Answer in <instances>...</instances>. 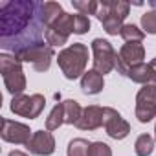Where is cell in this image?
Here are the masks:
<instances>
[{"mask_svg":"<svg viewBox=\"0 0 156 156\" xmlns=\"http://www.w3.org/2000/svg\"><path fill=\"white\" fill-rule=\"evenodd\" d=\"M62 123H64V107H62V103H57L46 118V130H50V132L57 130Z\"/></svg>","mask_w":156,"mask_h":156,"instance_id":"20","label":"cell"},{"mask_svg":"<svg viewBox=\"0 0 156 156\" xmlns=\"http://www.w3.org/2000/svg\"><path fill=\"white\" fill-rule=\"evenodd\" d=\"M88 152H90V141L85 138H73L66 149L68 156H88Z\"/></svg>","mask_w":156,"mask_h":156,"instance_id":"21","label":"cell"},{"mask_svg":"<svg viewBox=\"0 0 156 156\" xmlns=\"http://www.w3.org/2000/svg\"><path fill=\"white\" fill-rule=\"evenodd\" d=\"M44 107H46V98L42 94H31V96L20 94V96H15L9 105L13 114L28 118V119L39 118L41 112L44 110Z\"/></svg>","mask_w":156,"mask_h":156,"instance_id":"7","label":"cell"},{"mask_svg":"<svg viewBox=\"0 0 156 156\" xmlns=\"http://www.w3.org/2000/svg\"><path fill=\"white\" fill-rule=\"evenodd\" d=\"M136 118L140 123H149L156 118V83L143 85L136 94Z\"/></svg>","mask_w":156,"mask_h":156,"instance_id":"8","label":"cell"},{"mask_svg":"<svg viewBox=\"0 0 156 156\" xmlns=\"http://www.w3.org/2000/svg\"><path fill=\"white\" fill-rule=\"evenodd\" d=\"M119 35H121V39L125 42H141L143 37H145L143 30H140L136 24H123Z\"/></svg>","mask_w":156,"mask_h":156,"instance_id":"22","label":"cell"},{"mask_svg":"<svg viewBox=\"0 0 156 156\" xmlns=\"http://www.w3.org/2000/svg\"><path fill=\"white\" fill-rule=\"evenodd\" d=\"M41 13H42V20L48 28L59 19V15L62 13V6L59 2H41Z\"/></svg>","mask_w":156,"mask_h":156,"instance_id":"17","label":"cell"},{"mask_svg":"<svg viewBox=\"0 0 156 156\" xmlns=\"http://www.w3.org/2000/svg\"><path fill=\"white\" fill-rule=\"evenodd\" d=\"M90 31V19L87 15H75V35H85Z\"/></svg>","mask_w":156,"mask_h":156,"instance_id":"27","label":"cell"},{"mask_svg":"<svg viewBox=\"0 0 156 156\" xmlns=\"http://www.w3.org/2000/svg\"><path fill=\"white\" fill-rule=\"evenodd\" d=\"M88 156H112V149L105 141H94V143H90Z\"/></svg>","mask_w":156,"mask_h":156,"instance_id":"26","label":"cell"},{"mask_svg":"<svg viewBox=\"0 0 156 156\" xmlns=\"http://www.w3.org/2000/svg\"><path fill=\"white\" fill-rule=\"evenodd\" d=\"M154 140H156V125H154Z\"/></svg>","mask_w":156,"mask_h":156,"instance_id":"31","label":"cell"},{"mask_svg":"<svg viewBox=\"0 0 156 156\" xmlns=\"http://www.w3.org/2000/svg\"><path fill=\"white\" fill-rule=\"evenodd\" d=\"M26 147L35 156H50L55 152V138L50 130H35Z\"/></svg>","mask_w":156,"mask_h":156,"instance_id":"12","label":"cell"},{"mask_svg":"<svg viewBox=\"0 0 156 156\" xmlns=\"http://www.w3.org/2000/svg\"><path fill=\"white\" fill-rule=\"evenodd\" d=\"M92 62L94 70H98L101 75L110 73L118 66V51L107 39H94L92 41Z\"/></svg>","mask_w":156,"mask_h":156,"instance_id":"6","label":"cell"},{"mask_svg":"<svg viewBox=\"0 0 156 156\" xmlns=\"http://www.w3.org/2000/svg\"><path fill=\"white\" fill-rule=\"evenodd\" d=\"M57 64L66 79L73 81L77 77H83L88 64V48L83 42H73L68 48L61 50L57 55Z\"/></svg>","mask_w":156,"mask_h":156,"instance_id":"2","label":"cell"},{"mask_svg":"<svg viewBox=\"0 0 156 156\" xmlns=\"http://www.w3.org/2000/svg\"><path fill=\"white\" fill-rule=\"evenodd\" d=\"M141 30H143V33L156 35V11L154 9L141 15Z\"/></svg>","mask_w":156,"mask_h":156,"instance_id":"24","label":"cell"},{"mask_svg":"<svg viewBox=\"0 0 156 156\" xmlns=\"http://www.w3.org/2000/svg\"><path fill=\"white\" fill-rule=\"evenodd\" d=\"M13 55L20 62H30L35 72H46V70H50V64H51V59L55 57V51L48 42L39 41V42H33L26 48H20Z\"/></svg>","mask_w":156,"mask_h":156,"instance_id":"5","label":"cell"},{"mask_svg":"<svg viewBox=\"0 0 156 156\" xmlns=\"http://www.w3.org/2000/svg\"><path fill=\"white\" fill-rule=\"evenodd\" d=\"M149 66H151V70H152V75H154V83H156V57L149 62Z\"/></svg>","mask_w":156,"mask_h":156,"instance_id":"28","label":"cell"},{"mask_svg":"<svg viewBox=\"0 0 156 156\" xmlns=\"http://www.w3.org/2000/svg\"><path fill=\"white\" fill-rule=\"evenodd\" d=\"M127 77H129L132 83H138V85H149V83H154L152 70H151V66L145 64V62H140V64L132 66V68L127 72Z\"/></svg>","mask_w":156,"mask_h":156,"instance_id":"15","label":"cell"},{"mask_svg":"<svg viewBox=\"0 0 156 156\" xmlns=\"http://www.w3.org/2000/svg\"><path fill=\"white\" fill-rule=\"evenodd\" d=\"M0 72H2V79L6 85V90L15 98L24 94L26 90V75L22 70V62L15 55L0 53Z\"/></svg>","mask_w":156,"mask_h":156,"instance_id":"4","label":"cell"},{"mask_svg":"<svg viewBox=\"0 0 156 156\" xmlns=\"http://www.w3.org/2000/svg\"><path fill=\"white\" fill-rule=\"evenodd\" d=\"M28 28L42 33L46 24L41 13V2L28 0H11L0 6V41L2 46L13 50V53L26 46Z\"/></svg>","mask_w":156,"mask_h":156,"instance_id":"1","label":"cell"},{"mask_svg":"<svg viewBox=\"0 0 156 156\" xmlns=\"http://www.w3.org/2000/svg\"><path fill=\"white\" fill-rule=\"evenodd\" d=\"M75 127L79 130H96V129L103 127V107H99V105L85 107Z\"/></svg>","mask_w":156,"mask_h":156,"instance_id":"13","label":"cell"},{"mask_svg":"<svg viewBox=\"0 0 156 156\" xmlns=\"http://www.w3.org/2000/svg\"><path fill=\"white\" fill-rule=\"evenodd\" d=\"M44 41H46L51 48H55V46H64V44L68 42V37H64V35H61V33L50 30V28H46V31H44Z\"/></svg>","mask_w":156,"mask_h":156,"instance_id":"25","label":"cell"},{"mask_svg":"<svg viewBox=\"0 0 156 156\" xmlns=\"http://www.w3.org/2000/svg\"><path fill=\"white\" fill-rule=\"evenodd\" d=\"M48 28L57 31V33H61V35H64V37H70L72 33H75V15L62 11L59 15V19L51 26H48Z\"/></svg>","mask_w":156,"mask_h":156,"instance_id":"16","label":"cell"},{"mask_svg":"<svg viewBox=\"0 0 156 156\" xmlns=\"http://www.w3.org/2000/svg\"><path fill=\"white\" fill-rule=\"evenodd\" d=\"M105 87V79H103V75L98 72V70H87L85 75L81 77V90L88 96H96L103 90Z\"/></svg>","mask_w":156,"mask_h":156,"instance_id":"14","label":"cell"},{"mask_svg":"<svg viewBox=\"0 0 156 156\" xmlns=\"http://www.w3.org/2000/svg\"><path fill=\"white\" fill-rule=\"evenodd\" d=\"M130 4L125 0H103L99 2L98 20L103 24V30L108 35H119L123 28V20L129 17Z\"/></svg>","mask_w":156,"mask_h":156,"instance_id":"3","label":"cell"},{"mask_svg":"<svg viewBox=\"0 0 156 156\" xmlns=\"http://www.w3.org/2000/svg\"><path fill=\"white\" fill-rule=\"evenodd\" d=\"M0 136H2V140L8 141V143L28 145V141L31 140L33 132L30 130V127H28L26 123L2 118V130H0Z\"/></svg>","mask_w":156,"mask_h":156,"instance_id":"11","label":"cell"},{"mask_svg":"<svg viewBox=\"0 0 156 156\" xmlns=\"http://www.w3.org/2000/svg\"><path fill=\"white\" fill-rule=\"evenodd\" d=\"M154 141L156 140L151 134H140L136 138V143H134L136 156H151L154 151Z\"/></svg>","mask_w":156,"mask_h":156,"instance_id":"19","label":"cell"},{"mask_svg":"<svg viewBox=\"0 0 156 156\" xmlns=\"http://www.w3.org/2000/svg\"><path fill=\"white\" fill-rule=\"evenodd\" d=\"M151 6L154 8V11H156V0H151Z\"/></svg>","mask_w":156,"mask_h":156,"instance_id":"30","label":"cell"},{"mask_svg":"<svg viewBox=\"0 0 156 156\" xmlns=\"http://www.w3.org/2000/svg\"><path fill=\"white\" fill-rule=\"evenodd\" d=\"M103 127L112 140H123L130 132V125L112 107H103Z\"/></svg>","mask_w":156,"mask_h":156,"instance_id":"10","label":"cell"},{"mask_svg":"<svg viewBox=\"0 0 156 156\" xmlns=\"http://www.w3.org/2000/svg\"><path fill=\"white\" fill-rule=\"evenodd\" d=\"M8 156H30V154H26V152H22V151H11Z\"/></svg>","mask_w":156,"mask_h":156,"instance_id":"29","label":"cell"},{"mask_svg":"<svg viewBox=\"0 0 156 156\" xmlns=\"http://www.w3.org/2000/svg\"><path fill=\"white\" fill-rule=\"evenodd\" d=\"M143 59H145V46L141 42H125L118 51V66H116V70L121 75H127V72L132 66L143 62Z\"/></svg>","mask_w":156,"mask_h":156,"instance_id":"9","label":"cell"},{"mask_svg":"<svg viewBox=\"0 0 156 156\" xmlns=\"http://www.w3.org/2000/svg\"><path fill=\"white\" fill-rule=\"evenodd\" d=\"M62 107H64V123L77 125V121H79V118L83 114L81 105L77 103L75 99H64L62 101Z\"/></svg>","mask_w":156,"mask_h":156,"instance_id":"18","label":"cell"},{"mask_svg":"<svg viewBox=\"0 0 156 156\" xmlns=\"http://www.w3.org/2000/svg\"><path fill=\"white\" fill-rule=\"evenodd\" d=\"M72 6L73 9H77L81 15H98V9H99V2L96 0H72Z\"/></svg>","mask_w":156,"mask_h":156,"instance_id":"23","label":"cell"}]
</instances>
